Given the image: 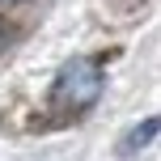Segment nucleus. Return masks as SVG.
<instances>
[{
	"label": "nucleus",
	"instance_id": "nucleus-1",
	"mask_svg": "<svg viewBox=\"0 0 161 161\" xmlns=\"http://www.w3.org/2000/svg\"><path fill=\"white\" fill-rule=\"evenodd\" d=\"M97 93H102V68H97V59H72L55 76V102L59 106L85 110V106L97 102Z\"/></svg>",
	"mask_w": 161,
	"mask_h": 161
},
{
	"label": "nucleus",
	"instance_id": "nucleus-3",
	"mask_svg": "<svg viewBox=\"0 0 161 161\" xmlns=\"http://www.w3.org/2000/svg\"><path fill=\"white\" fill-rule=\"evenodd\" d=\"M13 4H21V0H0V13H4V8H13Z\"/></svg>",
	"mask_w": 161,
	"mask_h": 161
},
{
	"label": "nucleus",
	"instance_id": "nucleus-4",
	"mask_svg": "<svg viewBox=\"0 0 161 161\" xmlns=\"http://www.w3.org/2000/svg\"><path fill=\"white\" fill-rule=\"evenodd\" d=\"M0 42H4V34H0Z\"/></svg>",
	"mask_w": 161,
	"mask_h": 161
},
{
	"label": "nucleus",
	"instance_id": "nucleus-2",
	"mask_svg": "<svg viewBox=\"0 0 161 161\" xmlns=\"http://www.w3.org/2000/svg\"><path fill=\"white\" fill-rule=\"evenodd\" d=\"M157 136V119H144V127H136V131H127V140L119 144V153L127 157V153H136V148H144L148 140Z\"/></svg>",
	"mask_w": 161,
	"mask_h": 161
}]
</instances>
